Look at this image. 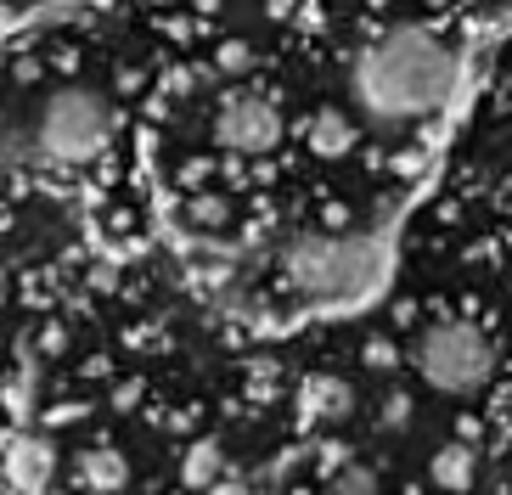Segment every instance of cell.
<instances>
[{
    "instance_id": "obj_9",
    "label": "cell",
    "mask_w": 512,
    "mask_h": 495,
    "mask_svg": "<svg viewBox=\"0 0 512 495\" xmlns=\"http://www.w3.org/2000/svg\"><path fill=\"white\" fill-rule=\"evenodd\" d=\"M304 400H310V411H316L321 422H338V417H349V383H338V377H316L310 389H304Z\"/></svg>"
},
{
    "instance_id": "obj_4",
    "label": "cell",
    "mask_w": 512,
    "mask_h": 495,
    "mask_svg": "<svg viewBox=\"0 0 512 495\" xmlns=\"http://www.w3.org/2000/svg\"><path fill=\"white\" fill-rule=\"evenodd\" d=\"M107 141V102L96 90H57L46 107H40V124H34V147L51 152V158H91Z\"/></svg>"
},
{
    "instance_id": "obj_3",
    "label": "cell",
    "mask_w": 512,
    "mask_h": 495,
    "mask_svg": "<svg viewBox=\"0 0 512 495\" xmlns=\"http://www.w3.org/2000/svg\"><path fill=\"white\" fill-rule=\"evenodd\" d=\"M411 360H417V377L439 394H479L490 383V372H496V349H490V338L473 321H434V327H422Z\"/></svg>"
},
{
    "instance_id": "obj_10",
    "label": "cell",
    "mask_w": 512,
    "mask_h": 495,
    "mask_svg": "<svg viewBox=\"0 0 512 495\" xmlns=\"http://www.w3.org/2000/svg\"><path fill=\"white\" fill-rule=\"evenodd\" d=\"M85 484H96V490L124 484V462L119 456H107V450H91V456H85Z\"/></svg>"
},
{
    "instance_id": "obj_11",
    "label": "cell",
    "mask_w": 512,
    "mask_h": 495,
    "mask_svg": "<svg viewBox=\"0 0 512 495\" xmlns=\"http://www.w3.org/2000/svg\"><path fill=\"white\" fill-rule=\"evenodd\" d=\"M372 473H338V490H372Z\"/></svg>"
},
{
    "instance_id": "obj_5",
    "label": "cell",
    "mask_w": 512,
    "mask_h": 495,
    "mask_svg": "<svg viewBox=\"0 0 512 495\" xmlns=\"http://www.w3.org/2000/svg\"><path fill=\"white\" fill-rule=\"evenodd\" d=\"M214 135H220V147H231V152H271L276 135H282V119H276V107L265 102V96L237 90V96H226L220 113H214Z\"/></svg>"
},
{
    "instance_id": "obj_7",
    "label": "cell",
    "mask_w": 512,
    "mask_h": 495,
    "mask_svg": "<svg viewBox=\"0 0 512 495\" xmlns=\"http://www.w3.org/2000/svg\"><path fill=\"white\" fill-rule=\"evenodd\" d=\"M349 141H355V130H349V119L338 113V107H321L316 119H310V147H316L321 158H338V152H349Z\"/></svg>"
},
{
    "instance_id": "obj_6",
    "label": "cell",
    "mask_w": 512,
    "mask_h": 495,
    "mask_svg": "<svg viewBox=\"0 0 512 495\" xmlns=\"http://www.w3.org/2000/svg\"><path fill=\"white\" fill-rule=\"evenodd\" d=\"M6 484L12 490H46L51 484V445L46 439H12L6 450Z\"/></svg>"
},
{
    "instance_id": "obj_2",
    "label": "cell",
    "mask_w": 512,
    "mask_h": 495,
    "mask_svg": "<svg viewBox=\"0 0 512 495\" xmlns=\"http://www.w3.org/2000/svg\"><path fill=\"white\" fill-rule=\"evenodd\" d=\"M282 265L310 299H355L377 282L383 248L377 237H293L282 248Z\"/></svg>"
},
{
    "instance_id": "obj_8",
    "label": "cell",
    "mask_w": 512,
    "mask_h": 495,
    "mask_svg": "<svg viewBox=\"0 0 512 495\" xmlns=\"http://www.w3.org/2000/svg\"><path fill=\"white\" fill-rule=\"evenodd\" d=\"M479 479V456L467 445H445L434 456V484H445V490H467V484Z\"/></svg>"
},
{
    "instance_id": "obj_1",
    "label": "cell",
    "mask_w": 512,
    "mask_h": 495,
    "mask_svg": "<svg viewBox=\"0 0 512 495\" xmlns=\"http://www.w3.org/2000/svg\"><path fill=\"white\" fill-rule=\"evenodd\" d=\"M456 79H462V57L439 40L434 29H389L372 40L355 62V102L383 124H417L434 107L451 102Z\"/></svg>"
}]
</instances>
